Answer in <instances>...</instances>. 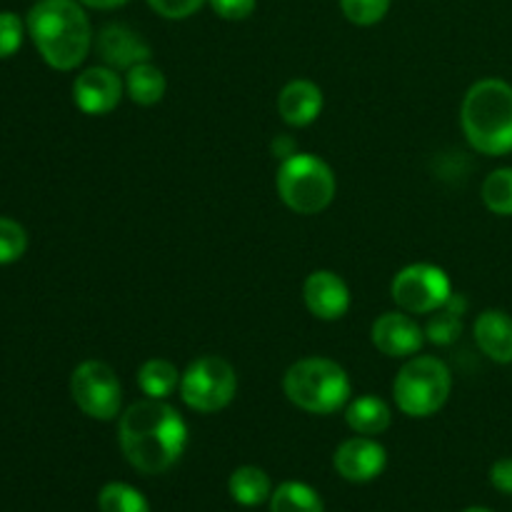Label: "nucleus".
Instances as JSON below:
<instances>
[{"mask_svg":"<svg viewBox=\"0 0 512 512\" xmlns=\"http://www.w3.org/2000/svg\"><path fill=\"white\" fill-rule=\"evenodd\" d=\"M208 0H148L150 8L165 20H185L198 13Z\"/></svg>","mask_w":512,"mask_h":512,"instance_id":"28","label":"nucleus"},{"mask_svg":"<svg viewBox=\"0 0 512 512\" xmlns=\"http://www.w3.org/2000/svg\"><path fill=\"white\" fill-rule=\"evenodd\" d=\"M458 300L460 295L453 293V298L448 300L445 308L430 313L428 325H425V340H428V343L453 345L455 340L460 338V333H463V320H460V315H463L465 310V300L460 305Z\"/></svg>","mask_w":512,"mask_h":512,"instance_id":"22","label":"nucleus"},{"mask_svg":"<svg viewBox=\"0 0 512 512\" xmlns=\"http://www.w3.org/2000/svg\"><path fill=\"white\" fill-rule=\"evenodd\" d=\"M333 465L340 478L348 480V483H373L375 478L383 475L385 465H388V453L375 438L355 435V438L338 445L333 455Z\"/></svg>","mask_w":512,"mask_h":512,"instance_id":"11","label":"nucleus"},{"mask_svg":"<svg viewBox=\"0 0 512 512\" xmlns=\"http://www.w3.org/2000/svg\"><path fill=\"white\" fill-rule=\"evenodd\" d=\"M275 188L285 208L298 215H318L335 200L338 180L333 168L313 153H295L280 160Z\"/></svg>","mask_w":512,"mask_h":512,"instance_id":"5","label":"nucleus"},{"mask_svg":"<svg viewBox=\"0 0 512 512\" xmlns=\"http://www.w3.org/2000/svg\"><path fill=\"white\" fill-rule=\"evenodd\" d=\"M473 338L485 358L498 365L512 363V318L505 310H483L473 325Z\"/></svg>","mask_w":512,"mask_h":512,"instance_id":"16","label":"nucleus"},{"mask_svg":"<svg viewBox=\"0 0 512 512\" xmlns=\"http://www.w3.org/2000/svg\"><path fill=\"white\" fill-rule=\"evenodd\" d=\"M283 393L303 413L333 415L350 403L353 383L340 363L323 355H310L295 360L285 370Z\"/></svg>","mask_w":512,"mask_h":512,"instance_id":"4","label":"nucleus"},{"mask_svg":"<svg viewBox=\"0 0 512 512\" xmlns=\"http://www.w3.org/2000/svg\"><path fill=\"white\" fill-rule=\"evenodd\" d=\"M25 28L40 58L55 70H75L93 48V25L80 0H38Z\"/></svg>","mask_w":512,"mask_h":512,"instance_id":"2","label":"nucleus"},{"mask_svg":"<svg viewBox=\"0 0 512 512\" xmlns=\"http://www.w3.org/2000/svg\"><path fill=\"white\" fill-rule=\"evenodd\" d=\"M125 95L133 100L135 105H143V108H150V105H158L163 100L165 90H168V80H165V73L148 63H138L135 68H130L125 73Z\"/></svg>","mask_w":512,"mask_h":512,"instance_id":"18","label":"nucleus"},{"mask_svg":"<svg viewBox=\"0 0 512 512\" xmlns=\"http://www.w3.org/2000/svg\"><path fill=\"white\" fill-rule=\"evenodd\" d=\"M303 303L318 320H340L350 310V288L333 270H313L303 283Z\"/></svg>","mask_w":512,"mask_h":512,"instance_id":"13","label":"nucleus"},{"mask_svg":"<svg viewBox=\"0 0 512 512\" xmlns=\"http://www.w3.org/2000/svg\"><path fill=\"white\" fill-rule=\"evenodd\" d=\"M98 55L108 68L128 73L138 63H148L153 58V50L148 40L130 25L108 23L98 33Z\"/></svg>","mask_w":512,"mask_h":512,"instance_id":"14","label":"nucleus"},{"mask_svg":"<svg viewBox=\"0 0 512 512\" xmlns=\"http://www.w3.org/2000/svg\"><path fill=\"white\" fill-rule=\"evenodd\" d=\"M460 128L470 148L488 158L512 153V85L503 78L473 83L460 105Z\"/></svg>","mask_w":512,"mask_h":512,"instance_id":"3","label":"nucleus"},{"mask_svg":"<svg viewBox=\"0 0 512 512\" xmlns=\"http://www.w3.org/2000/svg\"><path fill=\"white\" fill-rule=\"evenodd\" d=\"M125 93V83L118 70L108 65H95L83 70L73 80V103L85 115H108L120 105Z\"/></svg>","mask_w":512,"mask_h":512,"instance_id":"10","label":"nucleus"},{"mask_svg":"<svg viewBox=\"0 0 512 512\" xmlns=\"http://www.w3.org/2000/svg\"><path fill=\"white\" fill-rule=\"evenodd\" d=\"M208 5L218 18L238 23V20H248L255 13L258 0H208Z\"/></svg>","mask_w":512,"mask_h":512,"instance_id":"29","label":"nucleus"},{"mask_svg":"<svg viewBox=\"0 0 512 512\" xmlns=\"http://www.w3.org/2000/svg\"><path fill=\"white\" fill-rule=\"evenodd\" d=\"M463 512H493V510H488V508H478V505H475V508H468V510H463Z\"/></svg>","mask_w":512,"mask_h":512,"instance_id":"33","label":"nucleus"},{"mask_svg":"<svg viewBox=\"0 0 512 512\" xmlns=\"http://www.w3.org/2000/svg\"><path fill=\"white\" fill-rule=\"evenodd\" d=\"M270 512H325V505L308 483L285 480L270 495Z\"/></svg>","mask_w":512,"mask_h":512,"instance_id":"21","label":"nucleus"},{"mask_svg":"<svg viewBox=\"0 0 512 512\" xmlns=\"http://www.w3.org/2000/svg\"><path fill=\"white\" fill-rule=\"evenodd\" d=\"M118 443L138 473L163 475L188 448V423L165 400H135L120 413Z\"/></svg>","mask_w":512,"mask_h":512,"instance_id":"1","label":"nucleus"},{"mask_svg":"<svg viewBox=\"0 0 512 512\" xmlns=\"http://www.w3.org/2000/svg\"><path fill=\"white\" fill-rule=\"evenodd\" d=\"M345 423L355 435H383L393 423V410L378 395H360L345 405Z\"/></svg>","mask_w":512,"mask_h":512,"instance_id":"17","label":"nucleus"},{"mask_svg":"<svg viewBox=\"0 0 512 512\" xmlns=\"http://www.w3.org/2000/svg\"><path fill=\"white\" fill-rule=\"evenodd\" d=\"M323 113V90L308 78H295L285 83L278 95V115L290 128H308Z\"/></svg>","mask_w":512,"mask_h":512,"instance_id":"15","label":"nucleus"},{"mask_svg":"<svg viewBox=\"0 0 512 512\" xmlns=\"http://www.w3.org/2000/svg\"><path fill=\"white\" fill-rule=\"evenodd\" d=\"M85 8H93V10H115V8H123L125 3L130 0H80Z\"/></svg>","mask_w":512,"mask_h":512,"instance_id":"32","label":"nucleus"},{"mask_svg":"<svg viewBox=\"0 0 512 512\" xmlns=\"http://www.w3.org/2000/svg\"><path fill=\"white\" fill-rule=\"evenodd\" d=\"M485 208L500 218H512V168H498L483 180L480 188Z\"/></svg>","mask_w":512,"mask_h":512,"instance_id":"23","label":"nucleus"},{"mask_svg":"<svg viewBox=\"0 0 512 512\" xmlns=\"http://www.w3.org/2000/svg\"><path fill=\"white\" fill-rule=\"evenodd\" d=\"M25 250H28V233L23 225L10 218H0V265L20 260Z\"/></svg>","mask_w":512,"mask_h":512,"instance_id":"26","label":"nucleus"},{"mask_svg":"<svg viewBox=\"0 0 512 512\" xmlns=\"http://www.w3.org/2000/svg\"><path fill=\"white\" fill-rule=\"evenodd\" d=\"M180 370L165 358H150L138 370V388L145 398L168 400L180 388Z\"/></svg>","mask_w":512,"mask_h":512,"instance_id":"20","label":"nucleus"},{"mask_svg":"<svg viewBox=\"0 0 512 512\" xmlns=\"http://www.w3.org/2000/svg\"><path fill=\"white\" fill-rule=\"evenodd\" d=\"M390 298L403 313L430 315L448 305V300L453 298V283L438 265L413 263L395 273L390 283Z\"/></svg>","mask_w":512,"mask_h":512,"instance_id":"8","label":"nucleus"},{"mask_svg":"<svg viewBox=\"0 0 512 512\" xmlns=\"http://www.w3.org/2000/svg\"><path fill=\"white\" fill-rule=\"evenodd\" d=\"M178 393L195 413H220L238 393V373L220 355H200L180 375Z\"/></svg>","mask_w":512,"mask_h":512,"instance_id":"7","label":"nucleus"},{"mask_svg":"<svg viewBox=\"0 0 512 512\" xmlns=\"http://www.w3.org/2000/svg\"><path fill=\"white\" fill-rule=\"evenodd\" d=\"M228 493L243 508H258V505L268 503L273 495V483L270 475L263 468L255 465H243V468L233 470L228 480Z\"/></svg>","mask_w":512,"mask_h":512,"instance_id":"19","label":"nucleus"},{"mask_svg":"<svg viewBox=\"0 0 512 512\" xmlns=\"http://www.w3.org/2000/svg\"><path fill=\"white\" fill-rule=\"evenodd\" d=\"M100 512H150L148 500L128 483H108L98 493Z\"/></svg>","mask_w":512,"mask_h":512,"instance_id":"24","label":"nucleus"},{"mask_svg":"<svg viewBox=\"0 0 512 512\" xmlns=\"http://www.w3.org/2000/svg\"><path fill=\"white\" fill-rule=\"evenodd\" d=\"M453 393V373L435 355H413L405 360L393 380L395 405L408 418H430L448 403Z\"/></svg>","mask_w":512,"mask_h":512,"instance_id":"6","label":"nucleus"},{"mask_svg":"<svg viewBox=\"0 0 512 512\" xmlns=\"http://www.w3.org/2000/svg\"><path fill=\"white\" fill-rule=\"evenodd\" d=\"M370 340L385 358H413L425 345V328L410 313L390 310L375 320Z\"/></svg>","mask_w":512,"mask_h":512,"instance_id":"12","label":"nucleus"},{"mask_svg":"<svg viewBox=\"0 0 512 512\" xmlns=\"http://www.w3.org/2000/svg\"><path fill=\"white\" fill-rule=\"evenodd\" d=\"M70 395L73 403L93 420H115L123 405V388L110 368L103 360H85L70 375Z\"/></svg>","mask_w":512,"mask_h":512,"instance_id":"9","label":"nucleus"},{"mask_svg":"<svg viewBox=\"0 0 512 512\" xmlns=\"http://www.w3.org/2000/svg\"><path fill=\"white\" fill-rule=\"evenodd\" d=\"M338 3L350 23L360 25V28H370V25H378L388 15L393 0H338Z\"/></svg>","mask_w":512,"mask_h":512,"instance_id":"25","label":"nucleus"},{"mask_svg":"<svg viewBox=\"0 0 512 512\" xmlns=\"http://www.w3.org/2000/svg\"><path fill=\"white\" fill-rule=\"evenodd\" d=\"M25 35V23L15 13H0V60L10 58L20 50Z\"/></svg>","mask_w":512,"mask_h":512,"instance_id":"27","label":"nucleus"},{"mask_svg":"<svg viewBox=\"0 0 512 512\" xmlns=\"http://www.w3.org/2000/svg\"><path fill=\"white\" fill-rule=\"evenodd\" d=\"M295 153H298V148H295V143L290 138H283V135H278V138L273 140V155H275V158L285 160V158H290V155H295Z\"/></svg>","mask_w":512,"mask_h":512,"instance_id":"31","label":"nucleus"},{"mask_svg":"<svg viewBox=\"0 0 512 512\" xmlns=\"http://www.w3.org/2000/svg\"><path fill=\"white\" fill-rule=\"evenodd\" d=\"M490 485L498 493L512 495V458L495 460L493 468H490Z\"/></svg>","mask_w":512,"mask_h":512,"instance_id":"30","label":"nucleus"}]
</instances>
